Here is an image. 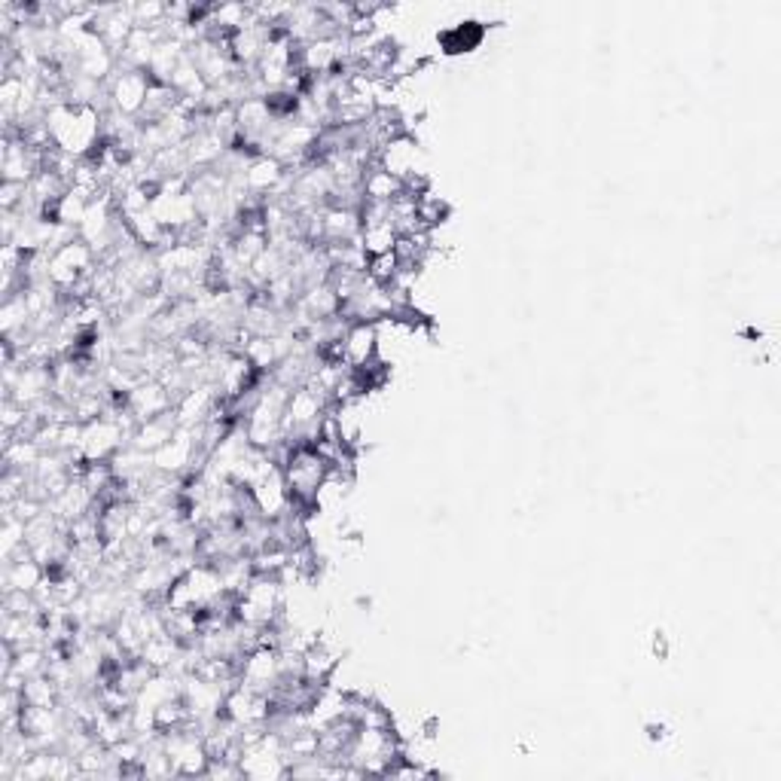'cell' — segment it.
Returning a JSON list of instances; mask_svg holds the SVG:
<instances>
[{
  "mask_svg": "<svg viewBox=\"0 0 781 781\" xmlns=\"http://www.w3.org/2000/svg\"><path fill=\"white\" fill-rule=\"evenodd\" d=\"M440 43L446 52H467L476 49L482 43V28L476 21H464V25H455L449 31L440 34Z\"/></svg>",
  "mask_w": 781,
  "mask_h": 781,
  "instance_id": "6da1fadb",
  "label": "cell"
}]
</instances>
